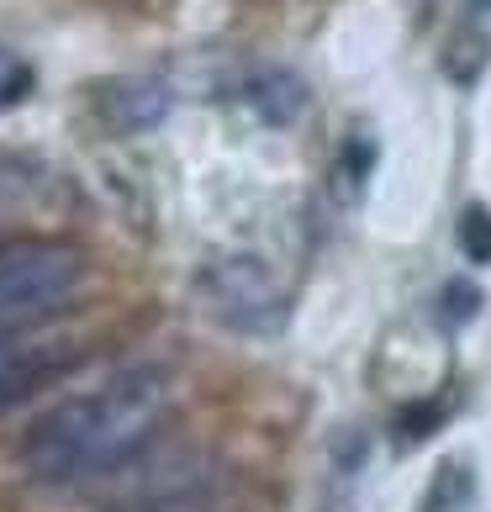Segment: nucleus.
Returning <instances> with one entry per match:
<instances>
[{
	"label": "nucleus",
	"instance_id": "1",
	"mask_svg": "<svg viewBox=\"0 0 491 512\" xmlns=\"http://www.w3.org/2000/svg\"><path fill=\"white\" fill-rule=\"evenodd\" d=\"M175 407L169 370L159 365H132L111 375L106 386L69 396L53 412H43L22 439V470L32 481H90L106 470L127 465L154 433L164 428Z\"/></svg>",
	"mask_w": 491,
	"mask_h": 512
},
{
	"label": "nucleus",
	"instance_id": "2",
	"mask_svg": "<svg viewBox=\"0 0 491 512\" xmlns=\"http://www.w3.org/2000/svg\"><path fill=\"white\" fill-rule=\"evenodd\" d=\"M85 291V254L64 238H0V333L32 328Z\"/></svg>",
	"mask_w": 491,
	"mask_h": 512
},
{
	"label": "nucleus",
	"instance_id": "3",
	"mask_svg": "<svg viewBox=\"0 0 491 512\" xmlns=\"http://www.w3.org/2000/svg\"><path fill=\"white\" fill-rule=\"evenodd\" d=\"M201 296L228 328L238 333H270L286 317V291L254 254H228L201 270Z\"/></svg>",
	"mask_w": 491,
	"mask_h": 512
},
{
	"label": "nucleus",
	"instance_id": "4",
	"mask_svg": "<svg viewBox=\"0 0 491 512\" xmlns=\"http://www.w3.org/2000/svg\"><path fill=\"white\" fill-rule=\"evenodd\" d=\"M53 365H59V354H53L48 344L22 338V333H0V412H6L11 402H22Z\"/></svg>",
	"mask_w": 491,
	"mask_h": 512
},
{
	"label": "nucleus",
	"instance_id": "5",
	"mask_svg": "<svg viewBox=\"0 0 491 512\" xmlns=\"http://www.w3.org/2000/svg\"><path fill=\"white\" fill-rule=\"evenodd\" d=\"M169 111V96L159 85H117L106 96V117L117 122L122 132H143V127H154L159 117Z\"/></svg>",
	"mask_w": 491,
	"mask_h": 512
},
{
	"label": "nucleus",
	"instance_id": "6",
	"mask_svg": "<svg viewBox=\"0 0 491 512\" xmlns=\"http://www.w3.org/2000/svg\"><path fill=\"white\" fill-rule=\"evenodd\" d=\"M455 238H460V254L470 264H491V212L486 206H465Z\"/></svg>",
	"mask_w": 491,
	"mask_h": 512
},
{
	"label": "nucleus",
	"instance_id": "7",
	"mask_svg": "<svg viewBox=\"0 0 491 512\" xmlns=\"http://www.w3.org/2000/svg\"><path fill=\"white\" fill-rule=\"evenodd\" d=\"M481 64H486V37H481V32H460V37H455V48L444 53L449 80H460V85H476Z\"/></svg>",
	"mask_w": 491,
	"mask_h": 512
},
{
	"label": "nucleus",
	"instance_id": "8",
	"mask_svg": "<svg viewBox=\"0 0 491 512\" xmlns=\"http://www.w3.org/2000/svg\"><path fill=\"white\" fill-rule=\"evenodd\" d=\"M27 96H32V69L11 48H0V106H16Z\"/></svg>",
	"mask_w": 491,
	"mask_h": 512
},
{
	"label": "nucleus",
	"instance_id": "9",
	"mask_svg": "<svg viewBox=\"0 0 491 512\" xmlns=\"http://www.w3.org/2000/svg\"><path fill=\"white\" fill-rule=\"evenodd\" d=\"M476 11H491V0H476Z\"/></svg>",
	"mask_w": 491,
	"mask_h": 512
},
{
	"label": "nucleus",
	"instance_id": "10",
	"mask_svg": "<svg viewBox=\"0 0 491 512\" xmlns=\"http://www.w3.org/2000/svg\"><path fill=\"white\" fill-rule=\"evenodd\" d=\"M154 512H164V507H154Z\"/></svg>",
	"mask_w": 491,
	"mask_h": 512
}]
</instances>
